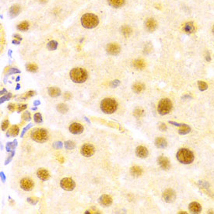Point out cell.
<instances>
[{
	"instance_id": "cell-40",
	"label": "cell",
	"mask_w": 214,
	"mask_h": 214,
	"mask_svg": "<svg viewBox=\"0 0 214 214\" xmlns=\"http://www.w3.org/2000/svg\"><path fill=\"white\" fill-rule=\"evenodd\" d=\"M23 120L26 121V122H29V121H31V114H30V112L28 111L24 112L23 115Z\"/></svg>"
},
{
	"instance_id": "cell-5",
	"label": "cell",
	"mask_w": 214,
	"mask_h": 214,
	"mask_svg": "<svg viewBox=\"0 0 214 214\" xmlns=\"http://www.w3.org/2000/svg\"><path fill=\"white\" fill-rule=\"evenodd\" d=\"M31 139L37 143H44L48 140V132L44 128H35L31 132Z\"/></svg>"
},
{
	"instance_id": "cell-47",
	"label": "cell",
	"mask_w": 214,
	"mask_h": 214,
	"mask_svg": "<svg viewBox=\"0 0 214 214\" xmlns=\"http://www.w3.org/2000/svg\"><path fill=\"white\" fill-rule=\"evenodd\" d=\"M31 127H32V124L31 123V124H29V125H28L27 126H26V127H25L24 128H23V131H22V133H21V137H23V136H24L25 132H26L27 131V130L29 129L30 128H31Z\"/></svg>"
},
{
	"instance_id": "cell-14",
	"label": "cell",
	"mask_w": 214,
	"mask_h": 214,
	"mask_svg": "<svg viewBox=\"0 0 214 214\" xmlns=\"http://www.w3.org/2000/svg\"><path fill=\"white\" fill-rule=\"evenodd\" d=\"M157 162L158 164L161 166V168L164 169V170H168L170 167V161H169V160L167 157H165L164 156H161V157H158Z\"/></svg>"
},
{
	"instance_id": "cell-22",
	"label": "cell",
	"mask_w": 214,
	"mask_h": 214,
	"mask_svg": "<svg viewBox=\"0 0 214 214\" xmlns=\"http://www.w3.org/2000/svg\"><path fill=\"white\" fill-rule=\"evenodd\" d=\"M48 94L52 97H57L61 95V90L58 87L52 86L48 89Z\"/></svg>"
},
{
	"instance_id": "cell-35",
	"label": "cell",
	"mask_w": 214,
	"mask_h": 214,
	"mask_svg": "<svg viewBox=\"0 0 214 214\" xmlns=\"http://www.w3.org/2000/svg\"><path fill=\"white\" fill-rule=\"evenodd\" d=\"M198 86H199V89L201 91L206 90L208 88L207 83H205V82H203V81H199L198 82Z\"/></svg>"
},
{
	"instance_id": "cell-63",
	"label": "cell",
	"mask_w": 214,
	"mask_h": 214,
	"mask_svg": "<svg viewBox=\"0 0 214 214\" xmlns=\"http://www.w3.org/2000/svg\"><path fill=\"white\" fill-rule=\"evenodd\" d=\"M36 109H37L36 107H32V110H36Z\"/></svg>"
},
{
	"instance_id": "cell-24",
	"label": "cell",
	"mask_w": 214,
	"mask_h": 214,
	"mask_svg": "<svg viewBox=\"0 0 214 214\" xmlns=\"http://www.w3.org/2000/svg\"><path fill=\"white\" fill-rule=\"evenodd\" d=\"M132 65L136 69H143L146 67V63L142 59H136L133 62Z\"/></svg>"
},
{
	"instance_id": "cell-55",
	"label": "cell",
	"mask_w": 214,
	"mask_h": 214,
	"mask_svg": "<svg viewBox=\"0 0 214 214\" xmlns=\"http://www.w3.org/2000/svg\"><path fill=\"white\" fill-rule=\"evenodd\" d=\"M14 37H16V38H17L18 40H19V41H21V40H22V37H19V36L18 35V34H15V35H14Z\"/></svg>"
},
{
	"instance_id": "cell-39",
	"label": "cell",
	"mask_w": 214,
	"mask_h": 214,
	"mask_svg": "<svg viewBox=\"0 0 214 214\" xmlns=\"http://www.w3.org/2000/svg\"><path fill=\"white\" fill-rule=\"evenodd\" d=\"M11 97H12V94H10L9 93L8 94H6V96H4V97H1V101H0V104H2L3 102H5L6 101H7V100H10V98H11Z\"/></svg>"
},
{
	"instance_id": "cell-50",
	"label": "cell",
	"mask_w": 214,
	"mask_h": 214,
	"mask_svg": "<svg viewBox=\"0 0 214 214\" xmlns=\"http://www.w3.org/2000/svg\"><path fill=\"white\" fill-rule=\"evenodd\" d=\"M14 154H15V151L13 150V151H12V154H11V155H10V158H8V159H7L6 161L5 164H8L10 162V161H11V160H12V158H13V156H14Z\"/></svg>"
},
{
	"instance_id": "cell-52",
	"label": "cell",
	"mask_w": 214,
	"mask_h": 214,
	"mask_svg": "<svg viewBox=\"0 0 214 214\" xmlns=\"http://www.w3.org/2000/svg\"><path fill=\"white\" fill-rule=\"evenodd\" d=\"M64 97H65L66 100H69L70 98H71V94H70L69 93H65Z\"/></svg>"
},
{
	"instance_id": "cell-32",
	"label": "cell",
	"mask_w": 214,
	"mask_h": 214,
	"mask_svg": "<svg viewBox=\"0 0 214 214\" xmlns=\"http://www.w3.org/2000/svg\"><path fill=\"white\" fill-rule=\"evenodd\" d=\"M47 47L49 50L51 51H55L56 50L57 48H58V42L56 41H51L48 43Z\"/></svg>"
},
{
	"instance_id": "cell-45",
	"label": "cell",
	"mask_w": 214,
	"mask_h": 214,
	"mask_svg": "<svg viewBox=\"0 0 214 214\" xmlns=\"http://www.w3.org/2000/svg\"><path fill=\"white\" fill-rule=\"evenodd\" d=\"M8 126H9V121L8 120L4 121V122L2 123V131H5V130H6L7 128H8Z\"/></svg>"
},
{
	"instance_id": "cell-30",
	"label": "cell",
	"mask_w": 214,
	"mask_h": 214,
	"mask_svg": "<svg viewBox=\"0 0 214 214\" xmlns=\"http://www.w3.org/2000/svg\"><path fill=\"white\" fill-rule=\"evenodd\" d=\"M16 146H17V141L16 140L13 143H8L6 144V151L7 152H11V151L14 150Z\"/></svg>"
},
{
	"instance_id": "cell-8",
	"label": "cell",
	"mask_w": 214,
	"mask_h": 214,
	"mask_svg": "<svg viewBox=\"0 0 214 214\" xmlns=\"http://www.w3.org/2000/svg\"><path fill=\"white\" fill-rule=\"evenodd\" d=\"M94 152H95V149H94V146L91 144H84L82 146L81 149H80V153L83 156L86 157H90L94 155Z\"/></svg>"
},
{
	"instance_id": "cell-11",
	"label": "cell",
	"mask_w": 214,
	"mask_h": 214,
	"mask_svg": "<svg viewBox=\"0 0 214 214\" xmlns=\"http://www.w3.org/2000/svg\"><path fill=\"white\" fill-rule=\"evenodd\" d=\"M106 50H107V52L109 54V55H117L119 53V52H120L121 48L120 47H119V44H114V43H111V44H108L107 45Z\"/></svg>"
},
{
	"instance_id": "cell-33",
	"label": "cell",
	"mask_w": 214,
	"mask_h": 214,
	"mask_svg": "<svg viewBox=\"0 0 214 214\" xmlns=\"http://www.w3.org/2000/svg\"><path fill=\"white\" fill-rule=\"evenodd\" d=\"M57 110H58L59 112H61L62 114H65L68 111L69 108L65 104H59L57 105Z\"/></svg>"
},
{
	"instance_id": "cell-46",
	"label": "cell",
	"mask_w": 214,
	"mask_h": 214,
	"mask_svg": "<svg viewBox=\"0 0 214 214\" xmlns=\"http://www.w3.org/2000/svg\"><path fill=\"white\" fill-rule=\"evenodd\" d=\"M119 84H120V81H119V80H114V81L111 82V86L112 87H117L118 86H119Z\"/></svg>"
},
{
	"instance_id": "cell-49",
	"label": "cell",
	"mask_w": 214,
	"mask_h": 214,
	"mask_svg": "<svg viewBox=\"0 0 214 214\" xmlns=\"http://www.w3.org/2000/svg\"><path fill=\"white\" fill-rule=\"evenodd\" d=\"M159 129L161 130V131L164 132V131H166V130L167 129V126H166L165 124H164V123H161L159 125Z\"/></svg>"
},
{
	"instance_id": "cell-3",
	"label": "cell",
	"mask_w": 214,
	"mask_h": 214,
	"mask_svg": "<svg viewBox=\"0 0 214 214\" xmlns=\"http://www.w3.org/2000/svg\"><path fill=\"white\" fill-rule=\"evenodd\" d=\"M178 161L184 164H189L194 161V154L189 149L186 148H182L178 151L176 154Z\"/></svg>"
},
{
	"instance_id": "cell-64",
	"label": "cell",
	"mask_w": 214,
	"mask_h": 214,
	"mask_svg": "<svg viewBox=\"0 0 214 214\" xmlns=\"http://www.w3.org/2000/svg\"><path fill=\"white\" fill-rule=\"evenodd\" d=\"M212 31H213V33H214V27H213V28H212Z\"/></svg>"
},
{
	"instance_id": "cell-28",
	"label": "cell",
	"mask_w": 214,
	"mask_h": 214,
	"mask_svg": "<svg viewBox=\"0 0 214 214\" xmlns=\"http://www.w3.org/2000/svg\"><path fill=\"white\" fill-rule=\"evenodd\" d=\"M180 127L181 128L178 130V132L180 135L188 134L190 132V130H191L190 127L188 125H185V124H182V125Z\"/></svg>"
},
{
	"instance_id": "cell-53",
	"label": "cell",
	"mask_w": 214,
	"mask_h": 214,
	"mask_svg": "<svg viewBox=\"0 0 214 214\" xmlns=\"http://www.w3.org/2000/svg\"><path fill=\"white\" fill-rule=\"evenodd\" d=\"M0 174H1V179H2V182H5L6 181V177H5V174H4V173L3 172H1L0 173Z\"/></svg>"
},
{
	"instance_id": "cell-27",
	"label": "cell",
	"mask_w": 214,
	"mask_h": 214,
	"mask_svg": "<svg viewBox=\"0 0 214 214\" xmlns=\"http://www.w3.org/2000/svg\"><path fill=\"white\" fill-rule=\"evenodd\" d=\"M144 89H145V86L143 84V83H136L132 86V90L134 91L135 93H136V94H139V93L142 92V91H143Z\"/></svg>"
},
{
	"instance_id": "cell-51",
	"label": "cell",
	"mask_w": 214,
	"mask_h": 214,
	"mask_svg": "<svg viewBox=\"0 0 214 214\" xmlns=\"http://www.w3.org/2000/svg\"><path fill=\"white\" fill-rule=\"evenodd\" d=\"M7 108H8L10 111H13L15 110V104H9Z\"/></svg>"
},
{
	"instance_id": "cell-57",
	"label": "cell",
	"mask_w": 214,
	"mask_h": 214,
	"mask_svg": "<svg viewBox=\"0 0 214 214\" xmlns=\"http://www.w3.org/2000/svg\"><path fill=\"white\" fill-rule=\"evenodd\" d=\"M58 161L61 163H63L64 162V158L63 157H58Z\"/></svg>"
},
{
	"instance_id": "cell-58",
	"label": "cell",
	"mask_w": 214,
	"mask_h": 214,
	"mask_svg": "<svg viewBox=\"0 0 214 214\" xmlns=\"http://www.w3.org/2000/svg\"><path fill=\"white\" fill-rule=\"evenodd\" d=\"M5 93H7L6 90V89H3L2 91H1V92H0V94H2H2H5Z\"/></svg>"
},
{
	"instance_id": "cell-62",
	"label": "cell",
	"mask_w": 214,
	"mask_h": 214,
	"mask_svg": "<svg viewBox=\"0 0 214 214\" xmlns=\"http://www.w3.org/2000/svg\"><path fill=\"white\" fill-rule=\"evenodd\" d=\"M11 54H12V51L10 50V52H9V55H10V56H11Z\"/></svg>"
},
{
	"instance_id": "cell-41",
	"label": "cell",
	"mask_w": 214,
	"mask_h": 214,
	"mask_svg": "<svg viewBox=\"0 0 214 214\" xmlns=\"http://www.w3.org/2000/svg\"><path fill=\"white\" fill-rule=\"evenodd\" d=\"M27 201L32 205H36L38 203V199L37 198H27Z\"/></svg>"
},
{
	"instance_id": "cell-20",
	"label": "cell",
	"mask_w": 214,
	"mask_h": 214,
	"mask_svg": "<svg viewBox=\"0 0 214 214\" xmlns=\"http://www.w3.org/2000/svg\"><path fill=\"white\" fill-rule=\"evenodd\" d=\"M155 146L157 148H161V149H164V148L167 147V143L164 138H161V137H158V138L156 139L155 140Z\"/></svg>"
},
{
	"instance_id": "cell-34",
	"label": "cell",
	"mask_w": 214,
	"mask_h": 214,
	"mask_svg": "<svg viewBox=\"0 0 214 214\" xmlns=\"http://www.w3.org/2000/svg\"><path fill=\"white\" fill-rule=\"evenodd\" d=\"M26 69L27 71L31 73H36L37 71V66L35 64H27L26 65Z\"/></svg>"
},
{
	"instance_id": "cell-31",
	"label": "cell",
	"mask_w": 214,
	"mask_h": 214,
	"mask_svg": "<svg viewBox=\"0 0 214 214\" xmlns=\"http://www.w3.org/2000/svg\"><path fill=\"white\" fill-rule=\"evenodd\" d=\"M122 32L125 37H128L130 35H131L132 30H131V28L129 27L124 26V27H122Z\"/></svg>"
},
{
	"instance_id": "cell-15",
	"label": "cell",
	"mask_w": 214,
	"mask_h": 214,
	"mask_svg": "<svg viewBox=\"0 0 214 214\" xmlns=\"http://www.w3.org/2000/svg\"><path fill=\"white\" fill-rule=\"evenodd\" d=\"M136 153L137 155V157L140 158H146V157L149 154V152H148V149H146V147L143 146H138L136 148Z\"/></svg>"
},
{
	"instance_id": "cell-18",
	"label": "cell",
	"mask_w": 214,
	"mask_h": 214,
	"mask_svg": "<svg viewBox=\"0 0 214 214\" xmlns=\"http://www.w3.org/2000/svg\"><path fill=\"white\" fill-rule=\"evenodd\" d=\"M188 209H189L190 212H192V213H199L202 211V206L199 203L193 202L189 204Z\"/></svg>"
},
{
	"instance_id": "cell-7",
	"label": "cell",
	"mask_w": 214,
	"mask_h": 214,
	"mask_svg": "<svg viewBox=\"0 0 214 214\" xmlns=\"http://www.w3.org/2000/svg\"><path fill=\"white\" fill-rule=\"evenodd\" d=\"M60 185L62 188H63L65 191H73L76 187L74 181L69 178H65L62 179L60 182Z\"/></svg>"
},
{
	"instance_id": "cell-56",
	"label": "cell",
	"mask_w": 214,
	"mask_h": 214,
	"mask_svg": "<svg viewBox=\"0 0 214 214\" xmlns=\"http://www.w3.org/2000/svg\"><path fill=\"white\" fill-rule=\"evenodd\" d=\"M20 43V41H16V40H13V44H19Z\"/></svg>"
},
{
	"instance_id": "cell-1",
	"label": "cell",
	"mask_w": 214,
	"mask_h": 214,
	"mask_svg": "<svg viewBox=\"0 0 214 214\" xmlns=\"http://www.w3.org/2000/svg\"><path fill=\"white\" fill-rule=\"evenodd\" d=\"M70 79L76 83H83L87 80V72L82 68H74L69 73Z\"/></svg>"
},
{
	"instance_id": "cell-37",
	"label": "cell",
	"mask_w": 214,
	"mask_h": 214,
	"mask_svg": "<svg viewBox=\"0 0 214 214\" xmlns=\"http://www.w3.org/2000/svg\"><path fill=\"white\" fill-rule=\"evenodd\" d=\"M34 122H37V123H41L43 121L42 119V116L40 113H36L34 116Z\"/></svg>"
},
{
	"instance_id": "cell-42",
	"label": "cell",
	"mask_w": 214,
	"mask_h": 214,
	"mask_svg": "<svg viewBox=\"0 0 214 214\" xmlns=\"http://www.w3.org/2000/svg\"><path fill=\"white\" fill-rule=\"evenodd\" d=\"M34 94H35V93H34V91H29V92L27 93V94H25L24 97H23L22 98H23V100H26V99H27V98H29V97H33V96L34 95Z\"/></svg>"
},
{
	"instance_id": "cell-43",
	"label": "cell",
	"mask_w": 214,
	"mask_h": 214,
	"mask_svg": "<svg viewBox=\"0 0 214 214\" xmlns=\"http://www.w3.org/2000/svg\"><path fill=\"white\" fill-rule=\"evenodd\" d=\"M62 146H63V145H62V143L60 141L55 142V143L53 144V147L55 148V149H62Z\"/></svg>"
},
{
	"instance_id": "cell-48",
	"label": "cell",
	"mask_w": 214,
	"mask_h": 214,
	"mask_svg": "<svg viewBox=\"0 0 214 214\" xmlns=\"http://www.w3.org/2000/svg\"><path fill=\"white\" fill-rule=\"evenodd\" d=\"M27 107V104H22V105H19L18 106V109H17L18 112H20V111H22L25 110Z\"/></svg>"
},
{
	"instance_id": "cell-4",
	"label": "cell",
	"mask_w": 214,
	"mask_h": 214,
	"mask_svg": "<svg viewBox=\"0 0 214 214\" xmlns=\"http://www.w3.org/2000/svg\"><path fill=\"white\" fill-rule=\"evenodd\" d=\"M118 104L116 101L112 98H104L101 103V109L104 113L112 114L117 110Z\"/></svg>"
},
{
	"instance_id": "cell-54",
	"label": "cell",
	"mask_w": 214,
	"mask_h": 214,
	"mask_svg": "<svg viewBox=\"0 0 214 214\" xmlns=\"http://www.w3.org/2000/svg\"><path fill=\"white\" fill-rule=\"evenodd\" d=\"M40 104H41V102H40V101H34V106L40 105Z\"/></svg>"
},
{
	"instance_id": "cell-21",
	"label": "cell",
	"mask_w": 214,
	"mask_h": 214,
	"mask_svg": "<svg viewBox=\"0 0 214 214\" xmlns=\"http://www.w3.org/2000/svg\"><path fill=\"white\" fill-rule=\"evenodd\" d=\"M130 173L134 177H140V175L143 174V170L141 167H138V166H133L130 169Z\"/></svg>"
},
{
	"instance_id": "cell-59",
	"label": "cell",
	"mask_w": 214,
	"mask_h": 214,
	"mask_svg": "<svg viewBox=\"0 0 214 214\" xmlns=\"http://www.w3.org/2000/svg\"><path fill=\"white\" fill-rule=\"evenodd\" d=\"M19 87H20V85H19V84H17V85H16V90H19Z\"/></svg>"
},
{
	"instance_id": "cell-29",
	"label": "cell",
	"mask_w": 214,
	"mask_h": 214,
	"mask_svg": "<svg viewBox=\"0 0 214 214\" xmlns=\"http://www.w3.org/2000/svg\"><path fill=\"white\" fill-rule=\"evenodd\" d=\"M17 29L21 31H26L29 29V23L27 21H23L17 25Z\"/></svg>"
},
{
	"instance_id": "cell-26",
	"label": "cell",
	"mask_w": 214,
	"mask_h": 214,
	"mask_svg": "<svg viewBox=\"0 0 214 214\" xmlns=\"http://www.w3.org/2000/svg\"><path fill=\"white\" fill-rule=\"evenodd\" d=\"M184 31H185L188 34H191L195 31V26L193 22H188V23H186L184 26Z\"/></svg>"
},
{
	"instance_id": "cell-38",
	"label": "cell",
	"mask_w": 214,
	"mask_h": 214,
	"mask_svg": "<svg viewBox=\"0 0 214 214\" xmlns=\"http://www.w3.org/2000/svg\"><path fill=\"white\" fill-rule=\"evenodd\" d=\"M143 112L144 111L142 109H136L134 111V116L136 117V118H140L143 115Z\"/></svg>"
},
{
	"instance_id": "cell-17",
	"label": "cell",
	"mask_w": 214,
	"mask_h": 214,
	"mask_svg": "<svg viewBox=\"0 0 214 214\" xmlns=\"http://www.w3.org/2000/svg\"><path fill=\"white\" fill-rule=\"evenodd\" d=\"M99 203L104 206H109L112 204V199L107 195H102L99 198Z\"/></svg>"
},
{
	"instance_id": "cell-44",
	"label": "cell",
	"mask_w": 214,
	"mask_h": 214,
	"mask_svg": "<svg viewBox=\"0 0 214 214\" xmlns=\"http://www.w3.org/2000/svg\"><path fill=\"white\" fill-rule=\"evenodd\" d=\"M14 73H20V71H19V69H15V68L10 69V70H9L8 72V75L14 74Z\"/></svg>"
},
{
	"instance_id": "cell-60",
	"label": "cell",
	"mask_w": 214,
	"mask_h": 214,
	"mask_svg": "<svg viewBox=\"0 0 214 214\" xmlns=\"http://www.w3.org/2000/svg\"><path fill=\"white\" fill-rule=\"evenodd\" d=\"M84 119H85V120H86V122H88V123H90V120H88V119H87V118H86V117H85Z\"/></svg>"
},
{
	"instance_id": "cell-19",
	"label": "cell",
	"mask_w": 214,
	"mask_h": 214,
	"mask_svg": "<svg viewBox=\"0 0 214 214\" xmlns=\"http://www.w3.org/2000/svg\"><path fill=\"white\" fill-rule=\"evenodd\" d=\"M107 2L113 8H120L125 4V0H107Z\"/></svg>"
},
{
	"instance_id": "cell-9",
	"label": "cell",
	"mask_w": 214,
	"mask_h": 214,
	"mask_svg": "<svg viewBox=\"0 0 214 214\" xmlns=\"http://www.w3.org/2000/svg\"><path fill=\"white\" fill-rule=\"evenodd\" d=\"M163 199L167 203H171L176 199V194L172 189H167L163 192Z\"/></svg>"
},
{
	"instance_id": "cell-13",
	"label": "cell",
	"mask_w": 214,
	"mask_h": 214,
	"mask_svg": "<svg viewBox=\"0 0 214 214\" xmlns=\"http://www.w3.org/2000/svg\"><path fill=\"white\" fill-rule=\"evenodd\" d=\"M157 27V23L155 19L153 18H149L146 19V23H145V27L149 32H153L155 31Z\"/></svg>"
},
{
	"instance_id": "cell-10",
	"label": "cell",
	"mask_w": 214,
	"mask_h": 214,
	"mask_svg": "<svg viewBox=\"0 0 214 214\" xmlns=\"http://www.w3.org/2000/svg\"><path fill=\"white\" fill-rule=\"evenodd\" d=\"M20 187L24 191H31L34 188V182L30 178H23L20 181Z\"/></svg>"
},
{
	"instance_id": "cell-2",
	"label": "cell",
	"mask_w": 214,
	"mask_h": 214,
	"mask_svg": "<svg viewBox=\"0 0 214 214\" xmlns=\"http://www.w3.org/2000/svg\"><path fill=\"white\" fill-rule=\"evenodd\" d=\"M81 23L86 29H93L99 23V19L93 13H86L81 17Z\"/></svg>"
},
{
	"instance_id": "cell-61",
	"label": "cell",
	"mask_w": 214,
	"mask_h": 214,
	"mask_svg": "<svg viewBox=\"0 0 214 214\" xmlns=\"http://www.w3.org/2000/svg\"><path fill=\"white\" fill-rule=\"evenodd\" d=\"M19 79H20V77H19V76H17V77H16V81H19Z\"/></svg>"
},
{
	"instance_id": "cell-23",
	"label": "cell",
	"mask_w": 214,
	"mask_h": 214,
	"mask_svg": "<svg viewBox=\"0 0 214 214\" xmlns=\"http://www.w3.org/2000/svg\"><path fill=\"white\" fill-rule=\"evenodd\" d=\"M20 12V7L19 6H13L10 10V16L11 18H14L19 15Z\"/></svg>"
},
{
	"instance_id": "cell-16",
	"label": "cell",
	"mask_w": 214,
	"mask_h": 214,
	"mask_svg": "<svg viewBox=\"0 0 214 214\" xmlns=\"http://www.w3.org/2000/svg\"><path fill=\"white\" fill-rule=\"evenodd\" d=\"M37 176L39 179H41L42 181L48 180L49 178H50V174H49L48 171L45 169H39L37 171Z\"/></svg>"
},
{
	"instance_id": "cell-36",
	"label": "cell",
	"mask_w": 214,
	"mask_h": 214,
	"mask_svg": "<svg viewBox=\"0 0 214 214\" xmlns=\"http://www.w3.org/2000/svg\"><path fill=\"white\" fill-rule=\"evenodd\" d=\"M75 143L72 141L65 142V148L66 149H73L75 148Z\"/></svg>"
},
{
	"instance_id": "cell-25",
	"label": "cell",
	"mask_w": 214,
	"mask_h": 214,
	"mask_svg": "<svg viewBox=\"0 0 214 214\" xmlns=\"http://www.w3.org/2000/svg\"><path fill=\"white\" fill-rule=\"evenodd\" d=\"M19 127H18L17 125H13V126H12L11 128L9 130L8 132L6 133V136L7 137H10V136H13V137H15V136H16L19 134Z\"/></svg>"
},
{
	"instance_id": "cell-12",
	"label": "cell",
	"mask_w": 214,
	"mask_h": 214,
	"mask_svg": "<svg viewBox=\"0 0 214 214\" xmlns=\"http://www.w3.org/2000/svg\"><path fill=\"white\" fill-rule=\"evenodd\" d=\"M69 132L71 133H73V134L75 135H78V134H81L82 132H83V126L81 125V124L80 123H76V122H75V123L71 124V125L69 126Z\"/></svg>"
},
{
	"instance_id": "cell-6",
	"label": "cell",
	"mask_w": 214,
	"mask_h": 214,
	"mask_svg": "<svg viewBox=\"0 0 214 214\" xmlns=\"http://www.w3.org/2000/svg\"><path fill=\"white\" fill-rule=\"evenodd\" d=\"M172 109V102L168 98L162 99L157 106V111L160 115H165L168 114Z\"/></svg>"
}]
</instances>
